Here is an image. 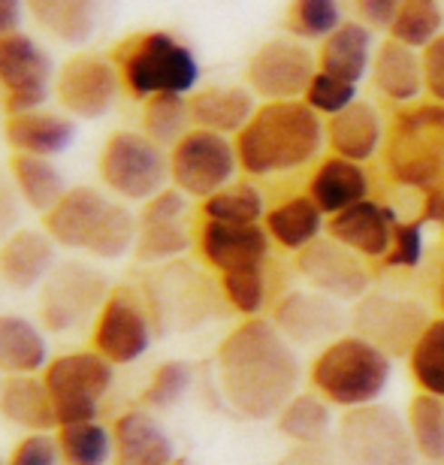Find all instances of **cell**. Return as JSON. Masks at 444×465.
Masks as SVG:
<instances>
[{"label": "cell", "mask_w": 444, "mask_h": 465, "mask_svg": "<svg viewBox=\"0 0 444 465\" xmlns=\"http://www.w3.org/2000/svg\"><path fill=\"white\" fill-rule=\"evenodd\" d=\"M270 465H341L339 450H330L327 444H293V450Z\"/></svg>", "instance_id": "obj_53"}, {"label": "cell", "mask_w": 444, "mask_h": 465, "mask_svg": "<svg viewBox=\"0 0 444 465\" xmlns=\"http://www.w3.org/2000/svg\"><path fill=\"white\" fill-rule=\"evenodd\" d=\"M136 236H140V215L127 206V203H115L106 209L104 221H100V227L94 232V239H91V245L85 254L94 257V260H122L127 254H133L136 248Z\"/></svg>", "instance_id": "obj_38"}, {"label": "cell", "mask_w": 444, "mask_h": 465, "mask_svg": "<svg viewBox=\"0 0 444 465\" xmlns=\"http://www.w3.org/2000/svg\"><path fill=\"white\" fill-rule=\"evenodd\" d=\"M390 40H400L411 49L423 52L427 45L444 34V6L441 0H402L400 15L390 31Z\"/></svg>", "instance_id": "obj_42"}, {"label": "cell", "mask_w": 444, "mask_h": 465, "mask_svg": "<svg viewBox=\"0 0 444 465\" xmlns=\"http://www.w3.org/2000/svg\"><path fill=\"white\" fill-rule=\"evenodd\" d=\"M272 323L284 332L293 348H314L336 341L345 330V312L339 300L318 291H291L272 312Z\"/></svg>", "instance_id": "obj_18"}, {"label": "cell", "mask_w": 444, "mask_h": 465, "mask_svg": "<svg viewBox=\"0 0 444 465\" xmlns=\"http://www.w3.org/2000/svg\"><path fill=\"white\" fill-rule=\"evenodd\" d=\"M0 387H4V378H0Z\"/></svg>", "instance_id": "obj_56"}, {"label": "cell", "mask_w": 444, "mask_h": 465, "mask_svg": "<svg viewBox=\"0 0 444 465\" xmlns=\"http://www.w3.org/2000/svg\"><path fill=\"white\" fill-rule=\"evenodd\" d=\"M191 387H193L191 362L166 360L152 371V378H148L140 402H143V408H148V411H166V408L179 405L182 399L191 393Z\"/></svg>", "instance_id": "obj_45"}, {"label": "cell", "mask_w": 444, "mask_h": 465, "mask_svg": "<svg viewBox=\"0 0 444 465\" xmlns=\"http://www.w3.org/2000/svg\"><path fill=\"white\" fill-rule=\"evenodd\" d=\"M100 182L124 203H145L170 188V152L143 130H115L100 148Z\"/></svg>", "instance_id": "obj_7"}, {"label": "cell", "mask_w": 444, "mask_h": 465, "mask_svg": "<svg viewBox=\"0 0 444 465\" xmlns=\"http://www.w3.org/2000/svg\"><path fill=\"white\" fill-rule=\"evenodd\" d=\"M396 212L381 206L375 200H360L350 209L339 212L327 221V232L345 248H350L360 257H387V251L393 245V227H396Z\"/></svg>", "instance_id": "obj_23"}, {"label": "cell", "mask_w": 444, "mask_h": 465, "mask_svg": "<svg viewBox=\"0 0 444 465\" xmlns=\"http://www.w3.org/2000/svg\"><path fill=\"white\" fill-rule=\"evenodd\" d=\"M400 6L402 0H357V15L372 31H390L396 15H400Z\"/></svg>", "instance_id": "obj_52"}, {"label": "cell", "mask_w": 444, "mask_h": 465, "mask_svg": "<svg viewBox=\"0 0 444 465\" xmlns=\"http://www.w3.org/2000/svg\"><path fill=\"white\" fill-rule=\"evenodd\" d=\"M58 263V245H54L45 230L18 227L0 245V282L9 291H40L43 282L52 275V269Z\"/></svg>", "instance_id": "obj_21"}, {"label": "cell", "mask_w": 444, "mask_h": 465, "mask_svg": "<svg viewBox=\"0 0 444 465\" xmlns=\"http://www.w3.org/2000/svg\"><path fill=\"white\" fill-rule=\"evenodd\" d=\"M314 73H318V58L309 52V45L293 36H275L257 45L248 58L245 82L254 97L275 104V100H302Z\"/></svg>", "instance_id": "obj_15"}, {"label": "cell", "mask_w": 444, "mask_h": 465, "mask_svg": "<svg viewBox=\"0 0 444 465\" xmlns=\"http://www.w3.org/2000/svg\"><path fill=\"white\" fill-rule=\"evenodd\" d=\"M409 371L423 393L444 399V318L429 321L418 345L409 353Z\"/></svg>", "instance_id": "obj_43"}, {"label": "cell", "mask_w": 444, "mask_h": 465, "mask_svg": "<svg viewBox=\"0 0 444 465\" xmlns=\"http://www.w3.org/2000/svg\"><path fill=\"white\" fill-rule=\"evenodd\" d=\"M393 175L411 188H441L444 170V104H420L396 115V134L387 152Z\"/></svg>", "instance_id": "obj_8"}, {"label": "cell", "mask_w": 444, "mask_h": 465, "mask_svg": "<svg viewBox=\"0 0 444 465\" xmlns=\"http://www.w3.org/2000/svg\"><path fill=\"white\" fill-rule=\"evenodd\" d=\"M122 76L124 94L152 100L157 94H184L191 97L200 82V61L188 43L170 31H140L124 36L109 52Z\"/></svg>", "instance_id": "obj_3"}, {"label": "cell", "mask_w": 444, "mask_h": 465, "mask_svg": "<svg viewBox=\"0 0 444 465\" xmlns=\"http://www.w3.org/2000/svg\"><path fill=\"white\" fill-rule=\"evenodd\" d=\"M221 293L245 318H257L266 305V272L263 266L236 269V272L221 275Z\"/></svg>", "instance_id": "obj_46"}, {"label": "cell", "mask_w": 444, "mask_h": 465, "mask_svg": "<svg viewBox=\"0 0 444 465\" xmlns=\"http://www.w3.org/2000/svg\"><path fill=\"white\" fill-rule=\"evenodd\" d=\"M115 465H173L175 444L148 408H133L113 423Z\"/></svg>", "instance_id": "obj_24"}, {"label": "cell", "mask_w": 444, "mask_h": 465, "mask_svg": "<svg viewBox=\"0 0 444 465\" xmlns=\"http://www.w3.org/2000/svg\"><path fill=\"white\" fill-rule=\"evenodd\" d=\"M420 54H423V76H427V94L436 104H444V34L436 36Z\"/></svg>", "instance_id": "obj_51"}, {"label": "cell", "mask_w": 444, "mask_h": 465, "mask_svg": "<svg viewBox=\"0 0 444 465\" xmlns=\"http://www.w3.org/2000/svg\"><path fill=\"white\" fill-rule=\"evenodd\" d=\"M275 423L284 439H291L293 444H327L332 432V411L323 396L296 393L279 411Z\"/></svg>", "instance_id": "obj_35"}, {"label": "cell", "mask_w": 444, "mask_h": 465, "mask_svg": "<svg viewBox=\"0 0 444 465\" xmlns=\"http://www.w3.org/2000/svg\"><path fill=\"white\" fill-rule=\"evenodd\" d=\"M49 360L43 327L22 314H0V375H40Z\"/></svg>", "instance_id": "obj_31"}, {"label": "cell", "mask_w": 444, "mask_h": 465, "mask_svg": "<svg viewBox=\"0 0 444 465\" xmlns=\"http://www.w3.org/2000/svg\"><path fill=\"white\" fill-rule=\"evenodd\" d=\"M22 197H18L9 173L0 170V245L22 227Z\"/></svg>", "instance_id": "obj_50"}, {"label": "cell", "mask_w": 444, "mask_h": 465, "mask_svg": "<svg viewBox=\"0 0 444 465\" xmlns=\"http://www.w3.org/2000/svg\"><path fill=\"white\" fill-rule=\"evenodd\" d=\"M202 218L221 221V224H263L266 218L263 193L248 182L227 184L224 191L202 200Z\"/></svg>", "instance_id": "obj_41"}, {"label": "cell", "mask_w": 444, "mask_h": 465, "mask_svg": "<svg viewBox=\"0 0 444 465\" xmlns=\"http://www.w3.org/2000/svg\"><path fill=\"white\" fill-rule=\"evenodd\" d=\"M296 272L309 282L311 291L332 296L339 302L363 300L372 284L363 257L332 236H321L309 248L296 251Z\"/></svg>", "instance_id": "obj_17"}, {"label": "cell", "mask_w": 444, "mask_h": 465, "mask_svg": "<svg viewBox=\"0 0 444 465\" xmlns=\"http://www.w3.org/2000/svg\"><path fill=\"white\" fill-rule=\"evenodd\" d=\"M0 417L27 432H54L58 414H54L52 393L43 375H9L0 387Z\"/></svg>", "instance_id": "obj_29"}, {"label": "cell", "mask_w": 444, "mask_h": 465, "mask_svg": "<svg viewBox=\"0 0 444 465\" xmlns=\"http://www.w3.org/2000/svg\"><path fill=\"white\" fill-rule=\"evenodd\" d=\"M405 420H409L418 457L432 465L444 462V399L420 390L409 402V417Z\"/></svg>", "instance_id": "obj_39"}, {"label": "cell", "mask_w": 444, "mask_h": 465, "mask_svg": "<svg viewBox=\"0 0 444 465\" xmlns=\"http://www.w3.org/2000/svg\"><path fill=\"white\" fill-rule=\"evenodd\" d=\"M61 448L54 432H27L9 453L6 465H61Z\"/></svg>", "instance_id": "obj_49"}, {"label": "cell", "mask_w": 444, "mask_h": 465, "mask_svg": "<svg viewBox=\"0 0 444 465\" xmlns=\"http://www.w3.org/2000/svg\"><path fill=\"white\" fill-rule=\"evenodd\" d=\"M341 22V0H291L284 15V27L293 40H327Z\"/></svg>", "instance_id": "obj_44"}, {"label": "cell", "mask_w": 444, "mask_h": 465, "mask_svg": "<svg viewBox=\"0 0 444 465\" xmlns=\"http://www.w3.org/2000/svg\"><path fill=\"white\" fill-rule=\"evenodd\" d=\"M305 104H309L314 113H318L321 118L327 115H339L341 109H348L350 104L357 100V85H350V82L339 79V76H330V73L318 70L311 79L309 91H305Z\"/></svg>", "instance_id": "obj_47"}, {"label": "cell", "mask_w": 444, "mask_h": 465, "mask_svg": "<svg viewBox=\"0 0 444 465\" xmlns=\"http://www.w3.org/2000/svg\"><path fill=\"white\" fill-rule=\"evenodd\" d=\"M154 321L140 291L127 284L113 287L91 327V348L113 366H131L152 348Z\"/></svg>", "instance_id": "obj_13"}, {"label": "cell", "mask_w": 444, "mask_h": 465, "mask_svg": "<svg viewBox=\"0 0 444 465\" xmlns=\"http://www.w3.org/2000/svg\"><path fill=\"white\" fill-rule=\"evenodd\" d=\"M429 321L432 318L423 302L390 293H366L363 300H357L354 314H350L357 336L381 348L390 360L409 357Z\"/></svg>", "instance_id": "obj_16"}, {"label": "cell", "mask_w": 444, "mask_h": 465, "mask_svg": "<svg viewBox=\"0 0 444 465\" xmlns=\"http://www.w3.org/2000/svg\"><path fill=\"white\" fill-rule=\"evenodd\" d=\"M191 227L188 221H140L133 257L136 263L163 266L179 260L191 251Z\"/></svg>", "instance_id": "obj_37"}, {"label": "cell", "mask_w": 444, "mask_h": 465, "mask_svg": "<svg viewBox=\"0 0 444 465\" xmlns=\"http://www.w3.org/2000/svg\"><path fill=\"white\" fill-rule=\"evenodd\" d=\"M143 300L157 332H184L212 318L215 293L206 275L173 260L143 278Z\"/></svg>", "instance_id": "obj_10"}, {"label": "cell", "mask_w": 444, "mask_h": 465, "mask_svg": "<svg viewBox=\"0 0 444 465\" xmlns=\"http://www.w3.org/2000/svg\"><path fill=\"white\" fill-rule=\"evenodd\" d=\"M122 91L115 61L104 52H76L54 73V97L64 113L79 121L106 118Z\"/></svg>", "instance_id": "obj_12"}, {"label": "cell", "mask_w": 444, "mask_h": 465, "mask_svg": "<svg viewBox=\"0 0 444 465\" xmlns=\"http://www.w3.org/2000/svg\"><path fill=\"white\" fill-rule=\"evenodd\" d=\"M34 22L67 45H85L97 31L100 0H25Z\"/></svg>", "instance_id": "obj_33"}, {"label": "cell", "mask_w": 444, "mask_h": 465, "mask_svg": "<svg viewBox=\"0 0 444 465\" xmlns=\"http://www.w3.org/2000/svg\"><path fill=\"white\" fill-rule=\"evenodd\" d=\"M233 143L242 173H291L318 161L327 145V124L305 100H275L257 106Z\"/></svg>", "instance_id": "obj_2"}, {"label": "cell", "mask_w": 444, "mask_h": 465, "mask_svg": "<svg viewBox=\"0 0 444 465\" xmlns=\"http://www.w3.org/2000/svg\"><path fill=\"white\" fill-rule=\"evenodd\" d=\"M296 348L266 318H248L218 345V384L233 411L272 420L300 390Z\"/></svg>", "instance_id": "obj_1"}, {"label": "cell", "mask_w": 444, "mask_h": 465, "mask_svg": "<svg viewBox=\"0 0 444 465\" xmlns=\"http://www.w3.org/2000/svg\"><path fill=\"white\" fill-rule=\"evenodd\" d=\"M109 206H113V200L100 188L76 184V188L64 193L58 206L43 215V230L49 232L58 248L88 251Z\"/></svg>", "instance_id": "obj_20"}, {"label": "cell", "mask_w": 444, "mask_h": 465, "mask_svg": "<svg viewBox=\"0 0 444 465\" xmlns=\"http://www.w3.org/2000/svg\"><path fill=\"white\" fill-rule=\"evenodd\" d=\"M252 88L242 85H209V88H197L188 97L191 106V121L193 127L212 130V134L221 136H236L242 130L252 115L257 113Z\"/></svg>", "instance_id": "obj_26"}, {"label": "cell", "mask_w": 444, "mask_h": 465, "mask_svg": "<svg viewBox=\"0 0 444 465\" xmlns=\"http://www.w3.org/2000/svg\"><path fill=\"white\" fill-rule=\"evenodd\" d=\"M4 143L13 154L58 157L76 143V118L54 109H27L4 118Z\"/></svg>", "instance_id": "obj_22"}, {"label": "cell", "mask_w": 444, "mask_h": 465, "mask_svg": "<svg viewBox=\"0 0 444 465\" xmlns=\"http://www.w3.org/2000/svg\"><path fill=\"white\" fill-rule=\"evenodd\" d=\"M54 439H58L64 465H106L115 453L113 430H106L100 420L58 426Z\"/></svg>", "instance_id": "obj_36"}, {"label": "cell", "mask_w": 444, "mask_h": 465, "mask_svg": "<svg viewBox=\"0 0 444 465\" xmlns=\"http://www.w3.org/2000/svg\"><path fill=\"white\" fill-rule=\"evenodd\" d=\"M387 266L393 269H414L423 260V227L418 221H396L393 245L387 251Z\"/></svg>", "instance_id": "obj_48"}, {"label": "cell", "mask_w": 444, "mask_h": 465, "mask_svg": "<svg viewBox=\"0 0 444 465\" xmlns=\"http://www.w3.org/2000/svg\"><path fill=\"white\" fill-rule=\"evenodd\" d=\"M436 302H439V309L444 312V266H441V278H439V287H436Z\"/></svg>", "instance_id": "obj_55"}, {"label": "cell", "mask_w": 444, "mask_h": 465, "mask_svg": "<svg viewBox=\"0 0 444 465\" xmlns=\"http://www.w3.org/2000/svg\"><path fill=\"white\" fill-rule=\"evenodd\" d=\"M25 13H27L25 0H0V36L18 31Z\"/></svg>", "instance_id": "obj_54"}, {"label": "cell", "mask_w": 444, "mask_h": 465, "mask_svg": "<svg viewBox=\"0 0 444 465\" xmlns=\"http://www.w3.org/2000/svg\"><path fill=\"white\" fill-rule=\"evenodd\" d=\"M115 366L97 351H70L49 360L43 381L52 393L58 423H88L97 420L100 405L113 387Z\"/></svg>", "instance_id": "obj_9"}, {"label": "cell", "mask_w": 444, "mask_h": 465, "mask_svg": "<svg viewBox=\"0 0 444 465\" xmlns=\"http://www.w3.org/2000/svg\"><path fill=\"white\" fill-rule=\"evenodd\" d=\"M323 218L327 215L314 206V200L309 193H296V197L281 200L279 206L266 209L263 227L275 245H281L288 251H302V248H309L314 239H321L323 227H327Z\"/></svg>", "instance_id": "obj_34"}, {"label": "cell", "mask_w": 444, "mask_h": 465, "mask_svg": "<svg viewBox=\"0 0 444 465\" xmlns=\"http://www.w3.org/2000/svg\"><path fill=\"white\" fill-rule=\"evenodd\" d=\"M372 61H375V31L363 22H354V18H345L321 43L318 52V70L345 79L350 85H360L372 73Z\"/></svg>", "instance_id": "obj_25"}, {"label": "cell", "mask_w": 444, "mask_h": 465, "mask_svg": "<svg viewBox=\"0 0 444 465\" xmlns=\"http://www.w3.org/2000/svg\"><path fill=\"white\" fill-rule=\"evenodd\" d=\"M372 85L393 104H411L427 91L423 54L400 40H384L375 49Z\"/></svg>", "instance_id": "obj_27"}, {"label": "cell", "mask_w": 444, "mask_h": 465, "mask_svg": "<svg viewBox=\"0 0 444 465\" xmlns=\"http://www.w3.org/2000/svg\"><path fill=\"white\" fill-rule=\"evenodd\" d=\"M0 465H6V462H4V460H0Z\"/></svg>", "instance_id": "obj_57"}, {"label": "cell", "mask_w": 444, "mask_h": 465, "mask_svg": "<svg viewBox=\"0 0 444 465\" xmlns=\"http://www.w3.org/2000/svg\"><path fill=\"white\" fill-rule=\"evenodd\" d=\"M193 127L191 106L184 94H157L143 104V134L163 145L166 152Z\"/></svg>", "instance_id": "obj_40"}, {"label": "cell", "mask_w": 444, "mask_h": 465, "mask_svg": "<svg viewBox=\"0 0 444 465\" xmlns=\"http://www.w3.org/2000/svg\"><path fill=\"white\" fill-rule=\"evenodd\" d=\"M336 450L341 465H414L418 460L409 420L381 402L348 408L341 414Z\"/></svg>", "instance_id": "obj_6"}, {"label": "cell", "mask_w": 444, "mask_h": 465, "mask_svg": "<svg viewBox=\"0 0 444 465\" xmlns=\"http://www.w3.org/2000/svg\"><path fill=\"white\" fill-rule=\"evenodd\" d=\"M52 54L22 31L0 36V104L4 113H27L45 106L54 94Z\"/></svg>", "instance_id": "obj_14"}, {"label": "cell", "mask_w": 444, "mask_h": 465, "mask_svg": "<svg viewBox=\"0 0 444 465\" xmlns=\"http://www.w3.org/2000/svg\"><path fill=\"white\" fill-rule=\"evenodd\" d=\"M113 284L91 260L67 257L52 269L40 287V321L49 332H79L94 327Z\"/></svg>", "instance_id": "obj_5"}, {"label": "cell", "mask_w": 444, "mask_h": 465, "mask_svg": "<svg viewBox=\"0 0 444 465\" xmlns=\"http://www.w3.org/2000/svg\"><path fill=\"white\" fill-rule=\"evenodd\" d=\"M390 357L375 348L363 336H339L323 345V351L311 362V387L339 408H360L378 402L390 384Z\"/></svg>", "instance_id": "obj_4"}, {"label": "cell", "mask_w": 444, "mask_h": 465, "mask_svg": "<svg viewBox=\"0 0 444 465\" xmlns=\"http://www.w3.org/2000/svg\"><path fill=\"white\" fill-rule=\"evenodd\" d=\"M381 139V115H378L375 104H369V100H354L348 109H341L339 115L327 121V145L332 148V154L345 157V161L363 163L369 157H375Z\"/></svg>", "instance_id": "obj_30"}, {"label": "cell", "mask_w": 444, "mask_h": 465, "mask_svg": "<svg viewBox=\"0 0 444 465\" xmlns=\"http://www.w3.org/2000/svg\"><path fill=\"white\" fill-rule=\"evenodd\" d=\"M6 173L13 179L18 197L36 215H45L61 203L67 193V175L52 157H34V154H13L6 163Z\"/></svg>", "instance_id": "obj_32"}, {"label": "cell", "mask_w": 444, "mask_h": 465, "mask_svg": "<svg viewBox=\"0 0 444 465\" xmlns=\"http://www.w3.org/2000/svg\"><path fill=\"white\" fill-rule=\"evenodd\" d=\"M369 188H372V182H369L363 163L345 161L339 154L327 157L309 179V197L327 218L350 209L360 200H366Z\"/></svg>", "instance_id": "obj_28"}, {"label": "cell", "mask_w": 444, "mask_h": 465, "mask_svg": "<svg viewBox=\"0 0 444 465\" xmlns=\"http://www.w3.org/2000/svg\"><path fill=\"white\" fill-rule=\"evenodd\" d=\"M236 170V143L212 130L191 127L170 148V182L193 200H209L212 193L233 184Z\"/></svg>", "instance_id": "obj_11"}, {"label": "cell", "mask_w": 444, "mask_h": 465, "mask_svg": "<svg viewBox=\"0 0 444 465\" xmlns=\"http://www.w3.org/2000/svg\"><path fill=\"white\" fill-rule=\"evenodd\" d=\"M270 232L263 224H221L202 218L197 232L200 257L215 272H236V269L266 266L270 257Z\"/></svg>", "instance_id": "obj_19"}]
</instances>
